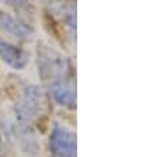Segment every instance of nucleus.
<instances>
[{"label":"nucleus","mask_w":149,"mask_h":157,"mask_svg":"<svg viewBox=\"0 0 149 157\" xmlns=\"http://www.w3.org/2000/svg\"><path fill=\"white\" fill-rule=\"evenodd\" d=\"M16 117L20 124H25L41 112V92L36 87H27L16 107Z\"/></svg>","instance_id":"obj_3"},{"label":"nucleus","mask_w":149,"mask_h":157,"mask_svg":"<svg viewBox=\"0 0 149 157\" xmlns=\"http://www.w3.org/2000/svg\"><path fill=\"white\" fill-rule=\"evenodd\" d=\"M49 149L52 157H76V139L73 132L60 123H53Z\"/></svg>","instance_id":"obj_2"},{"label":"nucleus","mask_w":149,"mask_h":157,"mask_svg":"<svg viewBox=\"0 0 149 157\" xmlns=\"http://www.w3.org/2000/svg\"><path fill=\"white\" fill-rule=\"evenodd\" d=\"M2 3L13 7L15 10L20 11V12H31V6L28 0H2Z\"/></svg>","instance_id":"obj_7"},{"label":"nucleus","mask_w":149,"mask_h":157,"mask_svg":"<svg viewBox=\"0 0 149 157\" xmlns=\"http://www.w3.org/2000/svg\"><path fill=\"white\" fill-rule=\"evenodd\" d=\"M37 67L40 78L49 85L65 81V77L71 72L68 59L48 45H39Z\"/></svg>","instance_id":"obj_1"},{"label":"nucleus","mask_w":149,"mask_h":157,"mask_svg":"<svg viewBox=\"0 0 149 157\" xmlns=\"http://www.w3.org/2000/svg\"><path fill=\"white\" fill-rule=\"evenodd\" d=\"M0 31L20 41H28L32 39V31L7 12H0Z\"/></svg>","instance_id":"obj_5"},{"label":"nucleus","mask_w":149,"mask_h":157,"mask_svg":"<svg viewBox=\"0 0 149 157\" xmlns=\"http://www.w3.org/2000/svg\"><path fill=\"white\" fill-rule=\"evenodd\" d=\"M0 59L11 68L17 71L24 69L29 61V56L27 51L3 40V39H0Z\"/></svg>","instance_id":"obj_4"},{"label":"nucleus","mask_w":149,"mask_h":157,"mask_svg":"<svg viewBox=\"0 0 149 157\" xmlns=\"http://www.w3.org/2000/svg\"><path fill=\"white\" fill-rule=\"evenodd\" d=\"M51 95L53 100L59 105L64 108L74 109L76 107V91H74V83L71 80L68 81H60V83L49 85Z\"/></svg>","instance_id":"obj_6"}]
</instances>
